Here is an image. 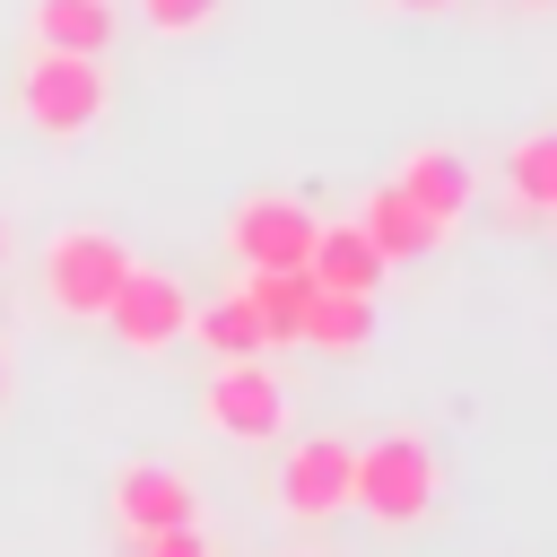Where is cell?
Returning <instances> with one entry per match:
<instances>
[{"mask_svg":"<svg viewBox=\"0 0 557 557\" xmlns=\"http://www.w3.org/2000/svg\"><path fill=\"white\" fill-rule=\"evenodd\" d=\"M287 383L261 366V357H218L209 383H200V426L226 435V444H278L287 435Z\"/></svg>","mask_w":557,"mask_h":557,"instance_id":"obj_3","label":"cell"},{"mask_svg":"<svg viewBox=\"0 0 557 557\" xmlns=\"http://www.w3.org/2000/svg\"><path fill=\"white\" fill-rule=\"evenodd\" d=\"M0 261H9V218H0Z\"/></svg>","mask_w":557,"mask_h":557,"instance_id":"obj_21","label":"cell"},{"mask_svg":"<svg viewBox=\"0 0 557 557\" xmlns=\"http://www.w3.org/2000/svg\"><path fill=\"white\" fill-rule=\"evenodd\" d=\"M122 557H209V540H200V522H183V531H148V540H122Z\"/></svg>","mask_w":557,"mask_h":557,"instance_id":"obj_18","label":"cell"},{"mask_svg":"<svg viewBox=\"0 0 557 557\" xmlns=\"http://www.w3.org/2000/svg\"><path fill=\"white\" fill-rule=\"evenodd\" d=\"M122 270H131V244H122V235H104V226H61V235L44 244V305H52L61 322H96V313L113 305Z\"/></svg>","mask_w":557,"mask_h":557,"instance_id":"obj_2","label":"cell"},{"mask_svg":"<svg viewBox=\"0 0 557 557\" xmlns=\"http://www.w3.org/2000/svg\"><path fill=\"white\" fill-rule=\"evenodd\" d=\"M522 9H557V0H522Z\"/></svg>","mask_w":557,"mask_h":557,"instance_id":"obj_22","label":"cell"},{"mask_svg":"<svg viewBox=\"0 0 557 557\" xmlns=\"http://www.w3.org/2000/svg\"><path fill=\"white\" fill-rule=\"evenodd\" d=\"M296 348H313V357H366L374 348V296L313 287L305 296V322H296Z\"/></svg>","mask_w":557,"mask_h":557,"instance_id":"obj_11","label":"cell"},{"mask_svg":"<svg viewBox=\"0 0 557 557\" xmlns=\"http://www.w3.org/2000/svg\"><path fill=\"white\" fill-rule=\"evenodd\" d=\"M131 357H165L174 339H183V322H191V296H183V278L174 270H157V261H131L122 270V287H113V305L96 313Z\"/></svg>","mask_w":557,"mask_h":557,"instance_id":"obj_6","label":"cell"},{"mask_svg":"<svg viewBox=\"0 0 557 557\" xmlns=\"http://www.w3.org/2000/svg\"><path fill=\"white\" fill-rule=\"evenodd\" d=\"M357 226H366V244H374L383 261H418V252H435V244L453 235V226H435L400 183H374V191L357 200Z\"/></svg>","mask_w":557,"mask_h":557,"instance_id":"obj_10","label":"cell"},{"mask_svg":"<svg viewBox=\"0 0 557 557\" xmlns=\"http://www.w3.org/2000/svg\"><path fill=\"white\" fill-rule=\"evenodd\" d=\"M9 392H17V366H9V348H0V409H9Z\"/></svg>","mask_w":557,"mask_h":557,"instance_id":"obj_19","label":"cell"},{"mask_svg":"<svg viewBox=\"0 0 557 557\" xmlns=\"http://www.w3.org/2000/svg\"><path fill=\"white\" fill-rule=\"evenodd\" d=\"M235 296L252 305V322H261V339H270V348H296V322H305L313 270H244V287H235Z\"/></svg>","mask_w":557,"mask_h":557,"instance_id":"obj_14","label":"cell"},{"mask_svg":"<svg viewBox=\"0 0 557 557\" xmlns=\"http://www.w3.org/2000/svg\"><path fill=\"white\" fill-rule=\"evenodd\" d=\"M305 270H313V287H339V296H374L383 287V252L366 244V226L348 218V226H313V252H305Z\"/></svg>","mask_w":557,"mask_h":557,"instance_id":"obj_13","label":"cell"},{"mask_svg":"<svg viewBox=\"0 0 557 557\" xmlns=\"http://www.w3.org/2000/svg\"><path fill=\"white\" fill-rule=\"evenodd\" d=\"M183 339H200L209 357H261V348H270L244 296H218V305H191V322H183Z\"/></svg>","mask_w":557,"mask_h":557,"instance_id":"obj_16","label":"cell"},{"mask_svg":"<svg viewBox=\"0 0 557 557\" xmlns=\"http://www.w3.org/2000/svg\"><path fill=\"white\" fill-rule=\"evenodd\" d=\"M218 9H226V0H139V17H148L157 35H200Z\"/></svg>","mask_w":557,"mask_h":557,"instance_id":"obj_17","label":"cell"},{"mask_svg":"<svg viewBox=\"0 0 557 557\" xmlns=\"http://www.w3.org/2000/svg\"><path fill=\"white\" fill-rule=\"evenodd\" d=\"M270 496H278V513H296V522H339V513L357 505V444H348V435H305V444H287Z\"/></svg>","mask_w":557,"mask_h":557,"instance_id":"obj_5","label":"cell"},{"mask_svg":"<svg viewBox=\"0 0 557 557\" xmlns=\"http://www.w3.org/2000/svg\"><path fill=\"white\" fill-rule=\"evenodd\" d=\"M35 44L104 61V44H113V0H35Z\"/></svg>","mask_w":557,"mask_h":557,"instance_id":"obj_15","label":"cell"},{"mask_svg":"<svg viewBox=\"0 0 557 557\" xmlns=\"http://www.w3.org/2000/svg\"><path fill=\"white\" fill-rule=\"evenodd\" d=\"M17 104H26V122L44 131V139H87L96 122H104V104H113V78H104V61H87V52H52V44H35L26 52V78H17Z\"/></svg>","mask_w":557,"mask_h":557,"instance_id":"obj_1","label":"cell"},{"mask_svg":"<svg viewBox=\"0 0 557 557\" xmlns=\"http://www.w3.org/2000/svg\"><path fill=\"white\" fill-rule=\"evenodd\" d=\"M113 522H122V540L183 531V522H200V487L174 461H122L113 470Z\"/></svg>","mask_w":557,"mask_h":557,"instance_id":"obj_8","label":"cell"},{"mask_svg":"<svg viewBox=\"0 0 557 557\" xmlns=\"http://www.w3.org/2000/svg\"><path fill=\"white\" fill-rule=\"evenodd\" d=\"M313 226H322V218H313L305 200H287V191H252V200H235L226 244H235V261H244V270H305Z\"/></svg>","mask_w":557,"mask_h":557,"instance_id":"obj_7","label":"cell"},{"mask_svg":"<svg viewBox=\"0 0 557 557\" xmlns=\"http://www.w3.org/2000/svg\"><path fill=\"white\" fill-rule=\"evenodd\" d=\"M357 513L383 522V531H409L435 513V453L418 435H383V444H357Z\"/></svg>","mask_w":557,"mask_h":557,"instance_id":"obj_4","label":"cell"},{"mask_svg":"<svg viewBox=\"0 0 557 557\" xmlns=\"http://www.w3.org/2000/svg\"><path fill=\"white\" fill-rule=\"evenodd\" d=\"M392 183H400L435 226H461V209H470V191H479V174H470L461 148H409V157L392 165Z\"/></svg>","mask_w":557,"mask_h":557,"instance_id":"obj_9","label":"cell"},{"mask_svg":"<svg viewBox=\"0 0 557 557\" xmlns=\"http://www.w3.org/2000/svg\"><path fill=\"white\" fill-rule=\"evenodd\" d=\"M505 226H540L557 218V131H522L505 148Z\"/></svg>","mask_w":557,"mask_h":557,"instance_id":"obj_12","label":"cell"},{"mask_svg":"<svg viewBox=\"0 0 557 557\" xmlns=\"http://www.w3.org/2000/svg\"><path fill=\"white\" fill-rule=\"evenodd\" d=\"M392 9H453V0H392Z\"/></svg>","mask_w":557,"mask_h":557,"instance_id":"obj_20","label":"cell"}]
</instances>
